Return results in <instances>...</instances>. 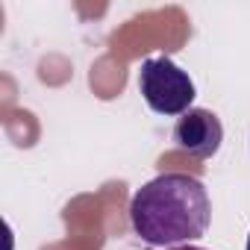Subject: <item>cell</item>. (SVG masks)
Returning a JSON list of instances; mask_svg holds the SVG:
<instances>
[{
	"instance_id": "2",
	"label": "cell",
	"mask_w": 250,
	"mask_h": 250,
	"mask_svg": "<svg viewBox=\"0 0 250 250\" xmlns=\"http://www.w3.org/2000/svg\"><path fill=\"white\" fill-rule=\"evenodd\" d=\"M139 91L156 115H186L197 97L194 80L168 56H150L139 71Z\"/></svg>"
},
{
	"instance_id": "1",
	"label": "cell",
	"mask_w": 250,
	"mask_h": 250,
	"mask_svg": "<svg viewBox=\"0 0 250 250\" xmlns=\"http://www.w3.org/2000/svg\"><path fill=\"white\" fill-rule=\"evenodd\" d=\"M212 203L200 180L188 174H159L130 200L133 232L153 247H183L209 229Z\"/></svg>"
},
{
	"instance_id": "5",
	"label": "cell",
	"mask_w": 250,
	"mask_h": 250,
	"mask_svg": "<svg viewBox=\"0 0 250 250\" xmlns=\"http://www.w3.org/2000/svg\"><path fill=\"white\" fill-rule=\"evenodd\" d=\"M244 250H250V235H247V247H244Z\"/></svg>"
},
{
	"instance_id": "4",
	"label": "cell",
	"mask_w": 250,
	"mask_h": 250,
	"mask_svg": "<svg viewBox=\"0 0 250 250\" xmlns=\"http://www.w3.org/2000/svg\"><path fill=\"white\" fill-rule=\"evenodd\" d=\"M171 250H206V247H194V244H183V247H171Z\"/></svg>"
},
{
	"instance_id": "3",
	"label": "cell",
	"mask_w": 250,
	"mask_h": 250,
	"mask_svg": "<svg viewBox=\"0 0 250 250\" xmlns=\"http://www.w3.org/2000/svg\"><path fill=\"white\" fill-rule=\"evenodd\" d=\"M174 142L180 150H186L194 159H212L221 150L224 142V127L212 109L191 106L186 115H180L174 127Z\"/></svg>"
}]
</instances>
